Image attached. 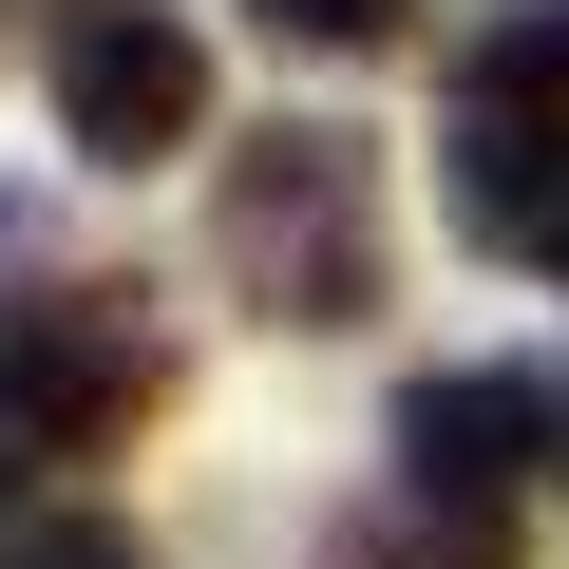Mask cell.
<instances>
[{"mask_svg":"<svg viewBox=\"0 0 569 569\" xmlns=\"http://www.w3.org/2000/svg\"><path fill=\"white\" fill-rule=\"evenodd\" d=\"M209 266L247 284L266 323H305V342H342V323H380V284H399V247H380V152L361 133H247L228 152V190H209Z\"/></svg>","mask_w":569,"mask_h":569,"instance_id":"obj_1","label":"cell"},{"mask_svg":"<svg viewBox=\"0 0 569 569\" xmlns=\"http://www.w3.org/2000/svg\"><path fill=\"white\" fill-rule=\"evenodd\" d=\"M456 228L569 284V133H456Z\"/></svg>","mask_w":569,"mask_h":569,"instance_id":"obj_5","label":"cell"},{"mask_svg":"<svg viewBox=\"0 0 569 569\" xmlns=\"http://www.w3.org/2000/svg\"><path fill=\"white\" fill-rule=\"evenodd\" d=\"M0 569H152V531H133V512H39Z\"/></svg>","mask_w":569,"mask_h":569,"instance_id":"obj_9","label":"cell"},{"mask_svg":"<svg viewBox=\"0 0 569 569\" xmlns=\"http://www.w3.org/2000/svg\"><path fill=\"white\" fill-rule=\"evenodd\" d=\"M531 456H569V399L531 361H456V380H399V475L418 493H512Z\"/></svg>","mask_w":569,"mask_h":569,"instance_id":"obj_4","label":"cell"},{"mask_svg":"<svg viewBox=\"0 0 569 569\" xmlns=\"http://www.w3.org/2000/svg\"><path fill=\"white\" fill-rule=\"evenodd\" d=\"M456 133H569V0H512L456 39Z\"/></svg>","mask_w":569,"mask_h":569,"instance_id":"obj_6","label":"cell"},{"mask_svg":"<svg viewBox=\"0 0 569 569\" xmlns=\"http://www.w3.org/2000/svg\"><path fill=\"white\" fill-rule=\"evenodd\" d=\"M247 20H266V39H305V58H380L418 0H247Z\"/></svg>","mask_w":569,"mask_h":569,"instance_id":"obj_8","label":"cell"},{"mask_svg":"<svg viewBox=\"0 0 569 569\" xmlns=\"http://www.w3.org/2000/svg\"><path fill=\"white\" fill-rule=\"evenodd\" d=\"M20 531H39V512H20V456H0V550H20Z\"/></svg>","mask_w":569,"mask_h":569,"instance_id":"obj_10","label":"cell"},{"mask_svg":"<svg viewBox=\"0 0 569 569\" xmlns=\"http://www.w3.org/2000/svg\"><path fill=\"white\" fill-rule=\"evenodd\" d=\"M342 569H531V531H512V493H361L342 512Z\"/></svg>","mask_w":569,"mask_h":569,"instance_id":"obj_7","label":"cell"},{"mask_svg":"<svg viewBox=\"0 0 569 569\" xmlns=\"http://www.w3.org/2000/svg\"><path fill=\"white\" fill-rule=\"evenodd\" d=\"M171 399V342L133 323V284H39L0 305V456H114Z\"/></svg>","mask_w":569,"mask_h":569,"instance_id":"obj_2","label":"cell"},{"mask_svg":"<svg viewBox=\"0 0 569 569\" xmlns=\"http://www.w3.org/2000/svg\"><path fill=\"white\" fill-rule=\"evenodd\" d=\"M20 247H39V209H20V190H0V266H20Z\"/></svg>","mask_w":569,"mask_h":569,"instance_id":"obj_11","label":"cell"},{"mask_svg":"<svg viewBox=\"0 0 569 569\" xmlns=\"http://www.w3.org/2000/svg\"><path fill=\"white\" fill-rule=\"evenodd\" d=\"M39 96H58V152L152 171V152H190V133H209V39H190V0H58Z\"/></svg>","mask_w":569,"mask_h":569,"instance_id":"obj_3","label":"cell"}]
</instances>
